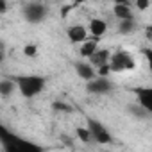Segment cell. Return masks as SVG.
Returning <instances> with one entry per match:
<instances>
[{
	"mask_svg": "<svg viewBox=\"0 0 152 152\" xmlns=\"http://www.w3.org/2000/svg\"><path fill=\"white\" fill-rule=\"evenodd\" d=\"M0 145L2 152H45V148L0 124Z\"/></svg>",
	"mask_w": 152,
	"mask_h": 152,
	"instance_id": "6da1fadb",
	"label": "cell"
},
{
	"mask_svg": "<svg viewBox=\"0 0 152 152\" xmlns=\"http://www.w3.org/2000/svg\"><path fill=\"white\" fill-rule=\"evenodd\" d=\"M16 84V90L25 99H34L41 95L47 88V77L38 73H27V75H13L11 77Z\"/></svg>",
	"mask_w": 152,
	"mask_h": 152,
	"instance_id": "7a4b0ae2",
	"label": "cell"
},
{
	"mask_svg": "<svg viewBox=\"0 0 152 152\" xmlns=\"http://www.w3.org/2000/svg\"><path fill=\"white\" fill-rule=\"evenodd\" d=\"M22 16L31 25H39L48 18V6L45 2H25L22 7Z\"/></svg>",
	"mask_w": 152,
	"mask_h": 152,
	"instance_id": "3957f363",
	"label": "cell"
},
{
	"mask_svg": "<svg viewBox=\"0 0 152 152\" xmlns=\"http://www.w3.org/2000/svg\"><path fill=\"white\" fill-rule=\"evenodd\" d=\"M107 64H109L111 73H124V72H131L136 68V59L127 50H116L111 54Z\"/></svg>",
	"mask_w": 152,
	"mask_h": 152,
	"instance_id": "277c9868",
	"label": "cell"
},
{
	"mask_svg": "<svg viewBox=\"0 0 152 152\" xmlns=\"http://www.w3.org/2000/svg\"><path fill=\"white\" fill-rule=\"evenodd\" d=\"M86 129L91 136V141L100 143V145H107L113 141V134L109 132V129L97 118L93 116H86Z\"/></svg>",
	"mask_w": 152,
	"mask_h": 152,
	"instance_id": "5b68a950",
	"label": "cell"
},
{
	"mask_svg": "<svg viewBox=\"0 0 152 152\" xmlns=\"http://www.w3.org/2000/svg\"><path fill=\"white\" fill-rule=\"evenodd\" d=\"M115 90V83L107 77H95L93 81L86 83V91L91 95H106Z\"/></svg>",
	"mask_w": 152,
	"mask_h": 152,
	"instance_id": "8992f818",
	"label": "cell"
},
{
	"mask_svg": "<svg viewBox=\"0 0 152 152\" xmlns=\"http://www.w3.org/2000/svg\"><path fill=\"white\" fill-rule=\"evenodd\" d=\"M73 70H75V73H77V77H81L86 83H90V81H93L97 77V75H95V68L88 61H84V59H77V61H75L73 63Z\"/></svg>",
	"mask_w": 152,
	"mask_h": 152,
	"instance_id": "52a82bcc",
	"label": "cell"
},
{
	"mask_svg": "<svg viewBox=\"0 0 152 152\" xmlns=\"http://www.w3.org/2000/svg\"><path fill=\"white\" fill-rule=\"evenodd\" d=\"M66 38L72 43H84L88 39V29L83 23H73L66 27Z\"/></svg>",
	"mask_w": 152,
	"mask_h": 152,
	"instance_id": "ba28073f",
	"label": "cell"
},
{
	"mask_svg": "<svg viewBox=\"0 0 152 152\" xmlns=\"http://www.w3.org/2000/svg\"><path fill=\"white\" fill-rule=\"evenodd\" d=\"M132 91H134L136 97H138L136 104H140L143 109H147V111L152 113V88H150V86H138V88H134Z\"/></svg>",
	"mask_w": 152,
	"mask_h": 152,
	"instance_id": "9c48e42d",
	"label": "cell"
},
{
	"mask_svg": "<svg viewBox=\"0 0 152 152\" xmlns=\"http://www.w3.org/2000/svg\"><path fill=\"white\" fill-rule=\"evenodd\" d=\"M113 15L118 18V22L136 18V16H134V11H132V6H131L129 2H122V0L113 4Z\"/></svg>",
	"mask_w": 152,
	"mask_h": 152,
	"instance_id": "30bf717a",
	"label": "cell"
},
{
	"mask_svg": "<svg viewBox=\"0 0 152 152\" xmlns=\"http://www.w3.org/2000/svg\"><path fill=\"white\" fill-rule=\"evenodd\" d=\"M86 29H88V34L93 36V39H99V38H102V36L106 34L107 23H106V20H102V18H91V20H90V25H88Z\"/></svg>",
	"mask_w": 152,
	"mask_h": 152,
	"instance_id": "8fae6325",
	"label": "cell"
},
{
	"mask_svg": "<svg viewBox=\"0 0 152 152\" xmlns=\"http://www.w3.org/2000/svg\"><path fill=\"white\" fill-rule=\"evenodd\" d=\"M109 57H111V52L107 50V48H99L90 59H88V63L97 70V68H100V66H104V64H107L109 63Z\"/></svg>",
	"mask_w": 152,
	"mask_h": 152,
	"instance_id": "7c38bea8",
	"label": "cell"
},
{
	"mask_svg": "<svg viewBox=\"0 0 152 152\" xmlns=\"http://www.w3.org/2000/svg\"><path fill=\"white\" fill-rule=\"evenodd\" d=\"M99 50V39H86L84 43H81V50H79V56L84 57L86 61Z\"/></svg>",
	"mask_w": 152,
	"mask_h": 152,
	"instance_id": "4fadbf2b",
	"label": "cell"
},
{
	"mask_svg": "<svg viewBox=\"0 0 152 152\" xmlns=\"http://www.w3.org/2000/svg\"><path fill=\"white\" fill-rule=\"evenodd\" d=\"M127 113L132 116V118H136V120H150V111H147V109H143L140 104H136V102H132V104H129L127 106Z\"/></svg>",
	"mask_w": 152,
	"mask_h": 152,
	"instance_id": "5bb4252c",
	"label": "cell"
},
{
	"mask_svg": "<svg viewBox=\"0 0 152 152\" xmlns=\"http://www.w3.org/2000/svg\"><path fill=\"white\" fill-rule=\"evenodd\" d=\"M116 29H118V34L131 36V34H134L138 31V22H136V18H132V20H122V22H118Z\"/></svg>",
	"mask_w": 152,
	"mask_h": 152,
	"instance_id": "9a60e30c",
	"label": "cell"
},
{
	"mask_svg": "<svg viewBox=\"0 0 152 152\" xmlns=\"http://www.w3.org/2000/svg\"><path fill=\"white\" fill-rule=\"evenodd\" d=\"M16 91V84L11 77H4V79H0V97H4V99H9L13 93Z\"/></svg>",
	"mask_w": 152,
	"mask_h": 152,
	"instance_id": "2e32d148",
	"label": "cell"
},
{
	"mask_svg": "<svg viewBox=\"0 0 152 152\" xmlns=\"http://www.w3.org/2000/svg\"><path fill=\"white\" fill-rule=\"evenodd\" d=\"M52 109L54 111H61V113H73V107L66 102H61V100H56L52 102Z\"/></svg>",
	"mask_w": 152,
	"mask_h": 152,
	"instance_id": "e0dca14e",
	"label": "cell"
},
{
	"mask_svg": "<svg viewBox=\"0 0 152 152\" xmlns=\"http://www.w3.org/2000/svg\"><path fill=\"white\" fill-rule=\"evenodd\" d=\"M75 136H77L83 143H90L91 141V136H90L86 127H77V129H75Z\"/></svg>",
	"mask_w": 152,
	"mask_h": 152,
	"instance_id": "ac0fdd59",
	"label": "cell"
},
{
	"mask_svg": "<svg viewBox=\"0 0 152 152\" xmlns=\"http://www.w3.org/2000/svg\"><path fill=\"white\" fill-rule=\"evenodd\" d=\"M36 54H38V45L36 43H27L23 47V56L25 57H34Z\"/></svg>",
	"mask_w": 152,
	"mask_h": 152,
	"instance_id": "d6986e66",
	"label": "cell"
},
{
	"mask_svg": "<svg viewBox=\"0 0 152 152\" xmlns=\"http://www.w3.org/2000/svg\"><path fill=\"white\" fill-rule=\"evenodd\" d=\"M134 6H136L138 11H143V9H147V7H150V2H148V0H141V2H136Z\"/></svg>",
	"mask_w": 152,
	"mask_h": 152,
	"instance_id": "ffe728a7",
	"label": "cell"
},
{
	"mask_svg": "<svg viewBox=\"0 0 152 152\" xmlns=\"http://www.w3.org/2000/svg\"><path fill=\"white\" fill-rule=\"evenodd\" d=\"M4 61H6V45H4V41H0V64Z\"/></svg>",
	"mask_w": 152,
	"mask_h": 152,
	"instance_id": "44dd1931",
	"label": "cell"
},
{
	"mask_svg": "<svg viewBox=\"0 0 152 152\" xmlns=\"http://www.w3.org/2000/svg\"><path fill=\"white\" fill-rule=\"evenodd\" d=\"M6 11H7V2L6 0H0V16H2Z\"/></svg>",
	"mask_w": 152,
	"mask_h": 152,
	"instance_id": "7402d4cb",
	"label": "cell"
}]
</instances>
